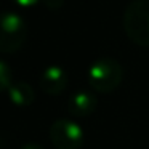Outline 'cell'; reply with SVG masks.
<instances>
[{
    "label": "cell",
    "instance_id": "cell-3",
    "mask_svg": "<svg viewBox=\"0 0 149 149\" xmlns=\"http://www.w3.org/2000/svg\"><path fill=\"white\" fill-rule=\"evenodd\" d=\"M27 39L24 19L13 11H0V53H15Z\"/></svg>",
    "mask_w": 149,
    "mask_h": 149
},
{
    "label": "cell",
    "instance_id": "cell-11",
    "mask_svg": "<svg viewBox=\"0 0 149 149\" xmlns=\"http://www.w3.org/2000/svg\"><path fill=\"white\" fill-rule=\"evenodd\" d=\"M21 149H43L40 144H37V143H29V144H26V146H23Z\"/></svg>",
    "mask_w": 149,
    "mask_h": 149
},
{
    "label": "cell",
    "instance_id": "cell-5",
    "mask_svg": "<svg viewBox=\"0 0 149 149\" xmlns=\"http://www.w3.org/2000/svg\"><path fill=\"white\" fill-rule=\"evenodd\" d=\"M68 82L69 77L61 66H48L47 69H43L39 79V85L42 91L47 95H52V96L63 93L64 88L68 87Z\"/></svg>",
    "mask_w": 149,
    "mask_h": 149
},
{
    "label": "cell",
    "instance_id": "cell-8",
    "mask_svg": "<svg viewBox=\"0 0 149 149\" xmlns=\"http://www.w3.org/2000/svg\"><path fill=\"white\" fill-rule=\"evenodd\" d=\"M13 84V75H11V68L7 63L0 61V91H5Z\"/></svg>",
    "mask_w": 149,
    "mask_h": 149
},
{
    "label": "cell",
    "instance_id": "cell-1",
    "mask_svg": "<svg viewBox=\"0 0 149 149\" xmlns=\"http://www.w3.org/2000/svg\"><path fill=\"white\" fill-rule=\"evenodd\" d=\"M122 24L133 43L149 48V0H133L123 11Z\"/></svg>",
    "mask_w": 149,
    "mask_h": 149
},
{
    "label": "cell",
    "instance_id": "cell-4",
    "mask_svg": "<svg viewBox=\"0 0 149 149\" xmlns=\"http://www.w3.org/2000/svg\"><path fill=\"white\" fill-rule=\"evenodd\" d=\"M48 133L56 149H80L84 144V130L74 120H55Z\"/></svg>",
    "mask_w": 149,
    "mask_h": 149
},
{
    "label": "cell",
    "instance_id": "cell-10",
    "mask_svg": "<svg viewBox=\"0 0 149 149\" xmlns=\"http://www.w3.org/2000/svg\"><path fill=\"white\" fill-rule=\"evenodd\" d=\"M42 2L50 8V10H58V8L63 7V2H64V0H42Z\"/></svg>",
    "mask_w": 149,
    "mask_h": 149
},
{
    "label": "cell",
    "instance_id": "cell-7",
    "mask_svg": "<svg viewBox=\"0 0 149 149\" xmlns=\"http://www.w3.org/2000/svg\"><path fill=\"white\" fill-rule=\"evenodd\" d=\"M8 98L13 104L16 106H29L34 103L36 100V93H34V88L31 87L26 82H16V84H11V87L8 88Z\"/></svg>",
    "mask_w": 149,
    "mask_h": 149
},
{
    "label": "cell",
    "instance_id": "cell-9",
    "mask_svg": "<svg viewBox=\"0 0 149 149\" xmlns=\"http://www.w3.org/2000/svg\"><path fill=\"white\" fill-rule=\"evenodd\" d=\"M13 3H16L18 7H23V8H31V7H34V5H37V3H40L42 0H11Z\"/></svg>",
    "mask_w": 149,
    "mask_h": 149
},
{
    "label": "cell",
    "instance_id": "cell-2",
    "mask_svg": "<svg viewBox=\"0 0 149 149\" xmlns=\"http://www.w3.org/2000/svg\"><path fill=\"white\" fill-rule=\"evenodd\" d=\"M123 69L114 58H100L88 69V84L98 93H111L120 87Z\"/></svg>",
    "mask_w": 149,
    "mask_h": 149
},
{
    "label": "cell",
    "instance_id": "cell-6",
    "mask_svg": "<svg viewBox=\"0 0 149 149\" xmlns=\"http://www.w3.org/2000/svg\"><path fill=\"white\" fill-rule=\"evenodd\" d=\"M96 96L90 91H77L68 101V111L74 117H88L96 109Z\"/></svg>",
    "mask_w": 149,
    "mask_h": 149
}]
</instances>
